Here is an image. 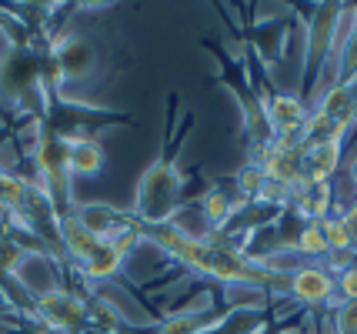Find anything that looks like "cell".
<instances>
[{"label": "cell", "instance_id": "obj_6", "mask_svg": "<svg viewBox=\"0 0 357 334\" xmlns=\"http://www.w3.org/2000/svg\"><path fill=\"white\" fill-rule=\"evenodd\" d=\"M54 61L61 64L63 77H87L93 67V50L80 37H67L61 47L54 50Z\"/></svg>", "mask_w": 357, "mask_h": 334}, {"label": "cell", "instance_id": "obj_13", "mask_svg": "<svg viewBox=\"0 0 357 334\" xmlns=\"http://www.w3.org/2000/svg\"><path fill=\"white\" fill-rule=\"evenodd\" d=\"M327 204H331V188L327 184H311V191L301 194V207L314 221H324L327 218Z\"/></svg>", "mask_w": 357, "mask_h": 334}, {"label": "cell", "instance_id": "obj_15", "mask_svg": "<svg viewBox=\"0 0 357 334\" xmlns=\"http://www.w3.org/2000/svg\"><path fill=\"white\" fill-rule=\"evenodd\" d=\"M140 238H144V224H124V227H117L114 234H110V244H114V251L124 257L127 251H134L140 244Z\"/></svg>", "mask_w": 357, "mask_h": 334}, {"label": "cell", "instance_id": "obj_21", "mask_svg": "<svg viewBox=\"0 0 357 334\" xmlns=\"http://www.w3.org/2000/svg\"><path fill=\"white\" fill-rule=\"evenodd\" d=\"M344 224H347V231H351V238L357 241V204H351V211L344 214Z\"/></svg>", "mask_w": 357, "mask_h": 334}, {"label": "cell", "instance_id": "obj_7", "mask_svg": "<svg viewBox=\"0 0 357 334\" xmlns=\"http://www.w3.org/2000/svg\"><path fill=\"white\" fill-rule=\"evenodd\" d=\"M40 308H44V314L54 321L57 328H77V321H80L77 298L61 294V291H47L44 298H40Z\"/></svg>", "mask_w": 357, "mask_h": 334}, {"label": "cell", "instance_id": "obj_1", "mask_svg": "<svg viewBox=\"0 0 357 334\" xmlns=\"http://www.w3.org/2000/svg\"><path fill=\"white\" fill-rule=\"evenodd\" d=\"M177 188H181L177 171L167 167V164H154V167L144 174V181H140V197H137L140 214L151 224L164 221V218L171 214V207L177 204Z\"/></svg>", "mask_w": 357, "mask_h": 334}, {"label": "cell", "instance_id": "obj_5", "mask_svg": "<svg viewBox=\"0 0 357 334\" xmlns=\"http://www.w3.org/2000/svg\"><path fill=\"white\" fill-rule=\"evenodd\" d=\"M337 164H341V141L307 144L304 167H307V181H311V184H327V177L337 171Z\"/></svg>", "mask_w": 357, "mask_h": 334}, {"label": "cell", "instance_id": "obj_3", "mask_svg": "<svg viewBox=\"0 0 357 334\" xmlns=\"http://www.w3.org/2000/svg\"><path fill=\"white\" fill-rule=\"evenodd\" d=\"M334 278L327 268H297L291 278V294L304 304H324L334 294Z\"/></svg>", "mask_w": 357, "mask_h": 334}, {"label": "cell", "instance_id": "obj_8", "mask_svg": "<svg viewBox=\"0 0 357 334\" xmlns=\"http://www.w3.org/2000/svg\"><path fill=\"white\" fill-rule=\"evenodd\" d=\"M77 224L87 234H93L97 241H104L117 231V211L107 204H87V207H80Z\"/></svg>", "mask_w": 357, "mask_h": 334}, {"label": "cell", "instance_id": "obj_16", "mask_svg": "<svg viewBox=\"0 0 357 334\" xmlns=\"http://www.w3.org/2000/svg\"><path fill=\"white\" fill-rule=\"evenodd\" d=\"M297 251L301 255H327V241L321 224H307L301 234H297Z\"/></svg>", "mask_w": 357, "mask_h": 334}, {"label": "cell", "instance_id": "obj_20", "mask_svg": "<svg viewBox=\"0 0 357 334\" xmlns=\"http://www.w3.org/2000/svg\"><path fill=\"white\" fill-rule=\"evenodd\" d=\"M337 287H341V294L347 298V301H357V264H351V268L341 271V281H337Z\"/></svg>", "mask_w": 357, "mask_h": 334}, {"label": "cell", "instance_id": "obj_18", "mask_svg": "<svg viewBox=\"0 0 357 334\" xmlns=\"http://www.w3.org/2000/svg\"><path fill=\"white\" fill-rule=\"evenodd\" d=\"M267 177H264V167H248L244 174H241V191L248 194V197H261L264 191Z\"/></svg>", "mask_w": 357, "mask_h": 334}, {"label": "cell", "instance_id": "obj_11", "mask_svg": "<svg viewBox=\"0 0 357 334\" xmlns=\"http://www.w3.org/2000/svg\"><path fill=\"white\" fill-rule=\"evenodd\" d=\"M63 241H67V248H70V251H74L77 257H84V261H87V257L93 255V248L100 244V241L93 238V234H87V231H84L77 221H67V224H63Z\"/></svg>", "mask_w": 357, "mask_h": 334}, {"label": "cell", "instance_id": "obj_19", "mask_svg": "<svg viewBox=\"0 0 357 334\" xmlns=\"http://www.w3.org/2000/svg\"><path fill=\"white\" fill-rule=\"evenodd\" d=\"M337 334H357V301H344L337 311Z\"/></svg>", "mask_w": 357, "mask_h": 334}, {"label": "cell", "instance_id": "obj_22", "mask_svg": "<svg viewBox=\"0 0 357 334\" xmlns=\"http://www.w3.org/2000/svg\"><path fill=\"white\" fill-rule=\"evenodd\" d=\"M351 181H354V184H357V158L351 160Z\"/></svg>", "mask_w": 357, "mask_h": 334}, {"label": "cell", "instance_id": "obj_14", "mask_svg": "<svg viewBox=\"0 0 357 334\" xmlns=\"http://www.w3.org/2000/svg\"><path fill=\"white\" fill-rule=\"evenodd\" d=\"M204 218H207V224H214V227H220V224L231 218V201H227V194L224 191H207L204 194Z\"/></svg>", "mask_w": 357, "mask_h": 334}, {"label": "cell", "instance_id": "obj_17", "mask_svg": "<svg viewBox=\"0 0 357 334\" xmlns=\"http://www.w3.org/2000/svg\"><path fill=\"white\" fill-rule=\"evenodd\" d=\"M201 321L194 318V314H177V318L164 321L160 324V334H201Z\"/></svg>", "mask_w": 357, "mask_h": 334}, {"label": "cell", "instance_id": "obj_12", "mask_svg": "<svg viewBox=\"0 0 357 334\" xmlns=\"http://www.w3.org/2000/svg\"><path fill=\"white\" fill-rule=\"evenodd\" d=\"M321 231H324V241H327V251H351V231H347V224L344 218H324L321 221Z\"/></svg>", "mask_w": 357, "mask_h": 334}, {"label": "cell", "instance_id": "obj_4", "mask_svg": "<svg viewBox=\"0 0 357 334\" xmlns=\"http://www.w3.org/2000/svg\"><path fill=\"white\" fill-rule=\"evenodd\" d=\"M304 121H307V111L304 104L291 94H278L271 104H267V124L278 130L280 137H304Z\"/></svg>", "mask_w": 357, "mask_h": 334}, {"label": "cell", "instance_id": "obj_2", "mask_svg": "<svg viewBox=\"0 0 357 334\" xmlns=\"http://www.w3.org/2000/svg\"><path fill=\"white\" fill-rule=\"evenodd\" d=\"M341 7L334 3H321L311 20V33H307V70H321L324 61L331 57V40H334V24H337Z\"/></svg>", "mask_w": 357, "mask_h": 334}, {"label": "cell", "instance_id": "obj_9", "mask_svg": "<svg viewBox=\"0 0 357 334\" xmlns=\"http://www.w3.org/2000/svg\"><path fill=\"white\" fill-rule=\"evenodd\" d=\"M104 167V147L97 141H77L70 144V154H67V171L74 174H97Z\"/></svg>", "mask_w": 357, "mask_h": 334}, {"label": "cell", "instance_id": "obj_10", "mask_svg": "<svg viewBox=\"0 0 357 334\" xmlns=\"http://www.w3.org/2000/svg\"><path fill=\"white\" fill-rule=\"evenodd\" d=\"M121 261H124V257L114 251V244H110V241H100V244L93 248V255L84 261V271H87V278H114V274L121 271Z\"/></svg>", "mask_w": 357, "mask_h": 334}]
</instances>
